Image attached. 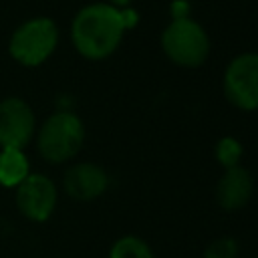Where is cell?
<instances>
[{
	"label": "cell",
	"mask_w": 258,
	"mask_h": 258,
	"mask_svg": "<svg viewBox=\"0 0 258 258\" xmlns=\"http://www.w3.org/2000/svg\"><path fill=\"white\" fill-rule=\"evenodd\" d=\"M121 10L109 2L83 6L71 22V40L87 60H105L121 44L125 34Z\"/></svg>",
	"instance_id": "1"
},
{
	"label": "cell",
	"mask_w": 258,
	"mask_h": 258,
	"mask_svg": "<svg viewBox=\"0 0 258 258\" xmlns=\"http://www.w3.org/2000/svg\"><path fill=\"white\" fill-rule=\"evenodd\" d=\"M85 143V125L73 111L52 113L36 133V147L44 161L64 163L73 159Z\"/></svg>",
	"instance_id": "2"
},
{
	"label": "cell",
	"mask_w": 258,
	"mask_h": 258,
	"mask_svg": "<svg viewBox=\"0 0 258 258\" xmlns=\"http://www.w3.org/2000/svg\"><path fill=\"white\" fill-rule=\"evenodd\" d=\"M58 44V28L48 16H34L18 24L8 40L10 56L22 67H40Z\"/></svg>",
	"instance_id": "3"
},
{
	"label": "cell",
	"mask_w": 258,
	"mask_h": 258,
	"mask_svg": "<svg viewBox=\"0 0 258 258\" xmlns=\"http://www.w3.org/2000/svg\"><path fill=\"white\" fill-rule=\"evenodd\" d=\"M161 48L171 62L194 69L208 58L210 36L206 28L191 16L171 18L161 32Z\"/></svg>",
	"instance_id": "4"
},
{
	"label": "cell",
	"mask_w": 258,
	"mask_h": 258,
	"mask_svg": "<svg viewBox=\"0 0 258 258\" xmlns=\"http://www.w3.org/2000/svg\"><path fill=\"white\" fill-rule=\"evenodd\" d=\"M224 95L242 111H258V52L234 56L224 71Z\"/></svg>",
	"instance_id": "5"
},
{
	"label": "cell",
	"mask_w": 258,
	"mask_h": 258,
	"mask_svg": "<svg viewBox=\"0 0 258 258\" xmlns=\"http://www.w3.org/2000/svg\"><path fill=\"white\" fill-rule=\"evenodd\" d=\"M36 135V117L30 105L20 97L0 101V149H24Z\"/></svg>",
	"instance_id": "6"
},
{
	"label": "cell",
	"mask_w": 258,
	"mask_h": 258,
	"mask_svg": "<svg viewBox=\"0 0 258 258\" xmlns=\"http://www.w3.org/2000/svg\"><path fill=\"white\" fill-rule=\"evenodd\" d=\"M18 212L30 222H46L58 200L54 181L42 173H28V177L14 187Z\"/></svg>",
	"instance_id": "7"
},
{
	"label": "cell",
	"mask_w": 258,
	"mask_h": 258,
	"mask_svg": "<svg viewBox=\"0 0 258 258\" xmlns=\"http://www.w3.org/2000/svg\"><path fill=\"white\" fill-rule=\"evenodd\" d=\"M62 185L69 198L77 202H91L105 194V189L109 187V175L101 165L81 161L64 171Z\"/></svg>",
	"instance_id": "8"
},
{
	"label": "cell",
	"mask_w": 258,
	"mask_h": 258,
	"mask_svg": "<svg viewBox=\"0 0 258 258\" xmlns=\"http://www.w3.org/2000/svg\"><path fill=\"white\" fill-rule=\"evenodd\" d=\"M252 194H254V179L246 167L236 165V167L224 169L216 185V200L220 208L230 212L240 210L252 200Z\"/></svg>",
	"instance_id": "9"
},
{
	"label": "cell",
	"mask_w": 258,
	"mask_h": 258,
	"mask_svg": "<svg viewBox=\"0 0 258 258\" xmlns=\"http://www.w3.org/2000/svg\"><path fill=\"white\" fill-rule=\"evenodd\" d=\"M30 173L28 157L24 149L2 147L0 149V185L2 187H16L20 185Z\"/></svg>",
	"instance_id": "10"
},
{
	"label": "cell",
	"mask_w": 258,
	"mask_h": 258,
	"mask_svg": "<svg viewBox=\"0 0 258 258\" xmlns=\"http://www.w3.org/2000/svg\"><path fill=\"white\" fill-rule=\"evenodd\" d=\"M109 258H155L149 244L137 236H121L113 242Z\"/></svg>",
	"instance_id": "11"
},
{
	"label": "cell",
	"mask_w": 258,
	"mask_h": 258,
	"mask_svg": "<svg viewBox=\"0 0 258 258\" xmlns=\"http://www.w3.org/2000/svg\"><path fill=\"white\" fill-rule=\"evenodd\" d=\"M214 153H216L218 163H220L224 169H230V167L240 165L242 155H244V145H242V143H240L236 137L226 135V137L218 139Z\"/></svg>",
	"instance_id": "12"
},
{
	"label": "cell",
	"mask_w": 258,
	"mask_h": 258,
	"mask_svg": "<svg viewBox=\"0 0 258 258\" xmlns=\"http://www.w3.org/2000/svg\"><path fill=\"white\" fill-rule=\"evenodd\" d=\"M238 254H240V246L230 236L212 240L204 250V258H238Z\"/></svg>",
	"instance_id": "13"
},
{
	"label": "cell",
	"mask_w": 258,
	"mask_h": 258,
	"mask_svg": "<svg viewBox=\"0 0 258 258\" xmlns=\"http://www.w3.org/2000/svg\"><path fill=\"white\" fill-rule=\"evenodd\" d=\"M107 2H109L111 6H115V8L121 10V8H129V4H131L133 0H107Z\"/></svg>",
	"instance_id": "14"
}]
</instances>
